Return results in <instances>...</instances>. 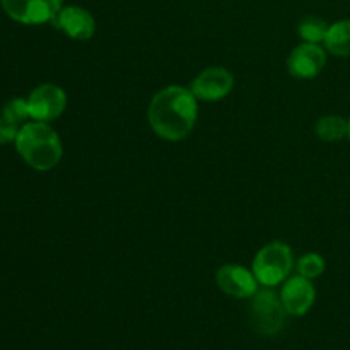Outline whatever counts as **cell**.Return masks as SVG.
Returning a JSON list of instances; mask_svg holds the SVG:
<instances>
[{
    "mask_svg": "<svg viewBox=\"0 0 350 350\" xmlns=\"http://www.w3.org/2000/svg\"><path fill=\"white\" fill-rule=\"evenodd\" d=\"M10 19L27 26L50 23L64 7V0H0Z\"/></svg>",
    "mask_w": 350,
    "mask_h": 350,
    "instance_id": "obj_5",
    "label": "cell"
},
{
    "mask_svg": "<svg viewBox=\"0 0 350 350\" xmlns=\"http://www.w3.org/2000/svg\"><path fill=\"white\" fill-rule=\"evenodd\" d=\"M234 77L224 67H208L193 79L190 91L202 101H219L232 91Z\"/></svg>",
    "mask_w": 350,
    "mask_h": 350,
    "instance_id": "obj_7",
    "label": "cell"
},
{
    "mask_svg": "<svg viewBox=\"0 0 350 350\" xmlns=\"http://www.w3.org/2000/svg\"><path fill=\"white\" fill-rule=\"evenodd\" d=\"M51 23L57 29L64 31L72 40L88 41L96 33V21L92 14L79 5L62 7L60 12Z\"/></svg>",
    "mask_w": 350,
    "mask_h": 350,
    "instance_id": "obj_10",
    "label": "cell"
},
{
    "mask_svg": "<svg viewBox=\"0 0 350 350\" xmlns=\"http://www.w3.org/2000/svg\"><path fill=\"white\" fill-rule=\"evenodd\" d=\"M327 65V51L318 43H301L291 51L287 68L296 79H313Z\"/></svg>",
    "mask_w": 350,
    "mask_h": 350,
    "instance_id": "obj_8",
    "label": "cell"
},
{
    "mask_svg": "<svg viewBox=\"0 0 350 350\" xmlns=\"http://www.w3.org/2000/svg\"><path fill=\"white\" fill-rule=\"evenodd\" d=\"M296 267L301 277H306V279L311 280L317 279L325 272V260L318 253H306V255L301 256Z\"/></svg>",
    "mask_w": 350,
    "mask_h": 350,
    "instance_id": "obj_15",
    "label": "cell"
},
{
    "mask_svg": "<svg viewBox=\"0 0 350 350\" xmlns=\"http://www.w3.org/2000/svg\"><path fill=\"white\" fill-rule=\"evenodd\" d=\"M215 282L222 293L236 297V299L253 297L258 291V280H256L253 270H248L241 265L221 267L215 275Z\"/></svg>",
    "mask_w": 350,
    "mask_h": 350,
    "instance_id": "obj_9",
    "label": "cell"
},
{
    "mask_svg": "<svg viewBox=\"0 0 350 350\" xmlns=\"http://www.w3.org/2000/svg\"><path fill=\"white\" fill-rule=\"evenodd\" d=\"M0 115L5 116L7 120H10V122H14L19 125L23 120H26L27 116H29V109H27V99H23V98L10 99V101L3 106V109Z\"/></svg>",
    "mask_w": 350,
    "mask_h": 350,
    "instance_id": "obj_16",
    "label": "cell"
},
{
    "mask_svg": "<svg viewBox=\"0 0 350 350\" xmlns=\"http://www.w3.org/2000/svg\"><path fill=\"white\" fill-rule=\"evenodd\" d=\"M347 137L350 139V118H349V135Z\"/></svg>",
    "mask_w": 350,
    "mask_h": 350,
    "instance_id": "obj_18",
    "label": "cell"
},
{
    "mask_svg": "<svg viewBox=\"0 0 350 350\" xmlns=\"http://www.w3.org/2000/svg\"><path fill=\"white\" fill-rule=\"evenodd\" d=\"M19 129H17V123L10 122L5 116L0 115V144H9L12 140H16Z\"/></svg>",
    "mask_w": 350,
    "mask_h": 350,
    "instance_id": "obj_17",
    "label": "cell"
},
{
    "mask_svg": "<svg viewBox=\"0 0 350 350\" xmlns=\"http://www.w3.org/2000/svg\"><path fill=\"white\" fill-rule=\"evenodd\" d=\"M293 250L286 243H269L256 253L253 260V273L258 284L265 287H275L289 277L293 270Z\"/></svg>",
    "mask_w": 350,
    "mask_h": 350,
    "instance_id": "obj_3",
    "label": "cell"
},
{
    "mask_svg": "<svg viewBox=\"0 0 350 350\" xmlns=\"http://www.w3.org/2000/svg\"><path fill=\"white\" fill-rule=\"evenodd\" d=\"M314 299H317V291L306 277H293L284 284L282 291H280V301L291 317L306 314L314 304Z\"/></svg>",
    "mask_w": 350,
    "mask_h": 350,
    "instance_id": "obj_11",
    "label": "cell"
},
{
    "mask_svg": "<svg viewBox=\"0 0 350 350\" xmlns=\"http://www.w3.org/2000/svg\"><path fill=\"white\" fill-rule=\"evenodd\" d=\"M197 98L183 85H167L150 99L147 118L152 132L170 142L187 139L197 123Z\"/></svg>",
    "mask_w": 350,
    "mask_h": 350,
    "instance_id": "obj_1",
    "label": "cell"
},
{
    "mask_svg": "<svg viewBox=\"0 0 350 350\" xmlns=\"http://www.w3.org/2000/svg\"><path fill=\"white\" fill-rule=\"evenodd\" d=\"M297 33H299V36L306 43H321L327 38L328 24L323 19H320V17H304L301 21L299 27H297Z\"/></svg>",
    "mask_w": 350,
    "mask_h": 350,
    "instance_id": "obj_14",
    "label": "cell"
},
{
    "mask_svg": "<svg viewBox=\"0 0 350 350\" xmlns=\"http://www.w3.org/2000/svg\"><path fill=\"white\" fill-rule=\"evenodd\" d=\"M67 108V94L57 84H41L33 89L27 98L29 118L36 122H51L57 120Z\"/></svg>",
    "mask_w": 350,
    "mask_h": 350,
    "instance_id": "obj_6",
    "label": "cell"
},
{
    "mask_svg": "<svg viewBox=\"0 0 350 350\" xmlns=\"http://www.w3.org/2000/svg\"><path fill=\"white\" fill-rule=\"evenodd\" d=\"M325 48L335 57H350V19L338 21L328 26Z\"/></svg>",
    "mask_w": 350,
    "mask_h": 350,
    "instance_id": "obj_12",
    "label": "cell"
},
{
    "mask_svg": "<svg viewBox=\"0 0 350 350\" xmlns=\"http://www.w3.org/2000/svg\"><path fill=\"white\" fill-rule=\"evenodd\" d=\"M250 318H252L253 328L258 334L272 337V335L279 334L286 325L287 311L280 301V296H277L273 291L263 289L256 291V294L253 296Z\"/></svg>",
    "mask_w": 350,
    "mask_h": 350,
    "instance_id": "obj_4",
    "label": "cell"
},
{
    "mask_svg": "<svg viewBox=\"0 0 350 350\" xmlns=\"http://www.w3.org/2000/svg\"><path fill=\"white\" fill-rule=\"evenodd\" d=\"M14 142L19 156L38 171L53 170L64 156L60 137L44 122L34 120L23 125Z\"/></svg>",
    "mask_w": 350,
    "mask_h": 350,
    "instance_id": "obj_2",
    "label": "cell"
},
{
    "mask_svg": "<svg viewBox=\"0 0 350 350\" xmlns=\"http://www.w3.org/2000/svg\"><path fill=\"white\" fill-rule=\"evenodd\" d=\"M314 130H317V135L325 142H337L349 135V120L337 115L321 116Z\"/></svg>",
    "mask_w": 350,
    "mask_h": 350,
    "instance_id": "obj_13",
    "label": "cell"
}]
</instances>
